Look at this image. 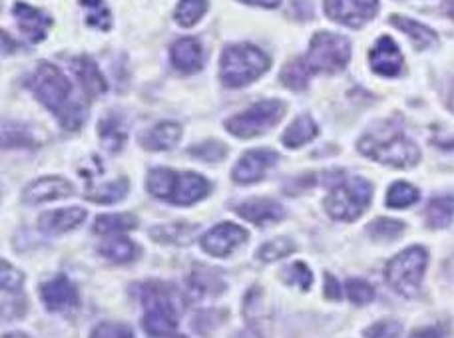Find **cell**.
<instances>
[{"mask_svg": "<svg viewBox=\"0 0 454 338\" xmlns=\"http://www.w3.org/2000/svg\"><path fill=\"white\" fill-rule=\"evenodd\" d=\"M28 88L44 106L59 116L60 124L67 130H78L86 119V108L72 100V86L68 78L54 66L43 62L28 78Z\"/></svg>", "mask_w": 454, "mask_h": 338, "instance_id": "obj_1", "label": "cell"}, {"mask_svg": "<svg viewBox=\"0 0 454 338\" xmlns=\"http://www.w3.org/2000/svg\"><path fill=\"white\" fill-rule=\"evenodd\" d=\"M359 150L375 162L388 167H412L419 164L420 151L415 142H411L399 124L379 122L371 126L359 140Z\"/></svg>", "mask_w": 454, "mask_h": 338, "instance_id": "obj_2", "label": "cell"}, {"mask_svg": "<svg viewBox=\"0 0 454 338\" xmlns=\"http://www.w3.org/2000/svg\"><path fill=\"white\" fill-rule=\"evenodd\" d=\"M271 60L254 44L227 46L222 54L220 72L227 88H243L270 70Z\"/></svg>", "mask_w": 454, "mask_h": 338, "instance_id": "obj_3", "label": "cell"}, {"mask_svg": "<svg viewBox=\"0 0 454 338\" xmlns=\"http://www.w3.org/2000/svg\"><path fill=\"white\" fill-rule=\"evenodd\" d=\"M140 301L144 303L142 325L145 333L156 338H164L176 333L177 311L169 288L156 283H145L140 287Z\"/></svg>", "mask_w": 454, "mask_h": 338, "instance_id": "obj_4", "label": "cell"}, {"mask_svg": "<svg viewBox=\"0 0 454 338\" xmlns=\"http://www.w3.org/2000/svg\"><path fill=\"white\" fill-rule=\"evenodd\" d=\"M372 197V188L361 177H343L333 185L325 199L327 213L337 221H355L367 211Z\"/></svg>", "mask_w": 454, "mask_h": 338, "instance_id": "obj_5", "label": "cell"}, {"mask_svg": "<svg viewBox=\"0 0 454 338\" xmlns=\"http://www.w3.org/2000/svg\"><path fill=\"white\" fill-rule=\"evenodd\" d=\"M348 58H351V44L347 38L333 35V32H317L301 64L309 76L317 72L335 74L347 66Z\"/></svg>", "mask_w": 454, "mask_h": 338, "instance_id": "obj_6", "label": "cell"}, {"mask_svg": "<svg viewBox=\"0 0 454 338\" xmlns=\"http://www.w3.org/2000/svg\"><path fill=\"white\" fill-rule=\"evenodd\" d=\"M428 263V253L425 247L415 245L404 249L395 259L388 261L385 269L387 283L403 296H415L423 283Z\"/></svg>", "mask_w": 454, "mask_h": 338, "instance_id": "obj_7", "label": "cell"}, {"mask_svg": "<svg viewBox=\"0 0 454 338\" xmlns=\"http://www.w3.org/2000/svg\"><path fill=\"white\" fill-rule=\"evenodd\" d=\"M286 111L287 106L281 100H263L227 119L225 127L227 132L238 135L241 140H251L278 126L279 119L286 116Z\"/></svg>", "mask_w": 454, "mask_h": 338, "instance_id": "obj_8", "label": "cell"}, {"mask_svg": "<svg viewBox=\"0 0 454 338\" xmlns=\"http://www.w3.org/2000/svg\"><path fill=\"white\" fill-rule=\"evenodd\" d=\"M379 0H325V14L331 20L351 28H361L364 22L375 19Z\"/></svg>", "mask_w": 454, "mask_h": 338, "instance_id": "obj_9", "label": "cell"}, {"mask_svg": "<svg viewBox=\"0 0 454 338\" xmlns=\"http://www.w3.org/2000/svg\"><path fill=\"white\" fill-rule=\"evenodd\" d=\"M247 241V231L235 223H222L201 237L204 251L214 257H227Z\"/></svg>", "mask_w": 454, "mask_h": 338, "instance_id": "obj_10", "label": "cell"}, {"mask_svg": "<svg viewBox=\"0 0 454 338\" xmlns=\"http://www.w3.org/2000/svg\"><path fill=\"white\" fill-rule=\"evenodd\" d=\"M278 164V154L273 150H251L243 156L233 169V180L247 185L263 180L267 169Z\"/></svg>", "mask_w": 454, "mask_h": 338, "instance_id": "obj_11", "label": "cell"}, {"mask_svg": "<svg viewBox=\"0 0 454 338\" xmlns=\"http://www.w3.org/2000/svg\"><path fill=\"white\" fill-rule=\"evenodd\" d=\"M40 296L48 311H70L78 304V291L67 277H54L40 285Z\"/></svg>", "mask_w": 454, "mask_h": 338, "instance_id": "obj_12", "label": "cell"}, {"mask_svg": "<svg viewBox=\"0 0 454 338\" xmlns=\"http://www.w3.org/2000/svg\"><path fill=\"white\" fill-rule=\"evenodd\" d=\"M371 68L380 76H396L403 70V54L393 38L383 36L369 52Z\"/></svg>", "mask_w": 454, "mask_h": 338, "instance_id": "obj_13", "label": "cell"}, {"mask_svg": "<svg viewBox=\"0 0 454 338\" xmlns=\"http://www.w3.org/2000/svg\"><path fill=\"white\" fill-rule=\"evenodd\" d=\"M12 14H14L16 22H19L22 35L27 36L32 44L43 42V40L46 38L48 27H51V22H52L44 12H40L38 8L30 6V4L16 3L12 8Z\"/></svg>", "mask_w": 454, "mask_h": 338, "instance_id": "obj_14", "label": "cell"}, {"mask_svg": "<svg viewBox=\"0 0 454 338\" xmlns=\"http://www.w3.org/2000/svg\"><path fill=\"white\" fill-rule=\"evenodd\" d=\"M207 193H209V181L206 177L184 172V173H176V181H174L169 201L176 205H192L201 197H206Z\"/></svg>", "mask_w": 454, "mask_h": 338, "instance_id": "obj_15", "label": "cell"}, {"mask_svg": "<svg viewBox=\"0 0 454 338\" xmlns=\"http://www.w3.org/2000/svg\"><path fill=\"white\" fill-rule=\"evenodd\" d=\"M70 66L74 70L78 82L82 86V90L86 92L88 98H98V96L106 94L108 90L106 78H104L98 64H96L90 56H80V58H74Z\"/></svg>", "mask_w": 454, "mask_h": 338, "instance_id": "obj_16", "label": "cell"}, {"mask_svg": "<svg viewBox=\"0 0 454 338\" xmlns=\"http://www.w3.org/2000/svg\"><path fill=\"white\" fill-rule=\"evenodd\" d=\"M169 56L174 68L184 74H193L204 68V48L196 38H180L169 48Z\"/></svg>", "mask_w": 454, "mask_h": 338, "instance_id": "obj_17", "label": "cell"}, {"mask_svg": "<svg viewBox=\"0 0 454 338\" xmlns=\"http://www.w3.org/2000/svg\"><path fill=\"white\" fill-rule=\"evenodd\" d=\"M239 217L255 225H273L286 217V209L273 199H249L246 204L235 207Z\"/></svg>", "mask_w": 454, "mask_h": 338, "instance_id": "obj_18", "label": "cell"}, {"mask_svg": "<svg viewBox=\"0 0 454 338\" xmlns=\"http://www.w3.org/2000/svg\"><path fill=\"white\" fill-rule=\"evenodd\" d=\"M72 185L62 180V177H43V180H36L30 183L27 189H24V201L27 204H43V201H52V199H62L72 196Z\"/></svg>", "mask_w": 454, "mask_h": 338, "instance_id": "obj_19", "label": "cell"}, {"mask_svg": "<svg viewBox=\"0 0 454 338\" xmlns=\"http://www.w3.org/2000/svg\"><path fill=\"white\" fill-rule=\"evenodd\" d=\"M86 211L82 207H68V209H56V211H48L40 217L38 227L43 233H67L76 229L80 223H84Z\"/></svg>", "mask_w": 454, "mask_h": 338, "instance_id": "obj_20", "label": "cell"}, {"mask_svg": "<svg viewBox=\"0 0 454 338\" xmlns=\"http://www.w3.org/2000/svg\"><path fill=\"white\" fill-rule=\"evenodd\" d=\"M182 138V127L176 122H161L142 135L140 143L148 151L172 150Z\"/></svg>", "mask_w": 454, "mask_h": 338, "instance_id": "obj_21", "label": "cell"}, {"mask_svg": "<svg viewBox=\"0 0 454 338\" xmlns=\"http://www.w3.org/2000/svg\"><path fill=\"white\" fill-rule=\"evenodd\" d=\"M188 285L196 299H204V296H215L225 288V283H223L220 273L209 269V267H201V265L193 267Z\"/></svg>", "mask_w": 454, "mask_h": 338, "instance_id": "obj_22", "label": "cell"}, {"mask_svg": "<svg viewBox=\"0 0 454 338\" xmlns=\"http://www.w3.org/2000/svg\"><path fill=\"white\" fill-rule=\"evenodd\" d=\"M391 22L396 28L403 30L404 35L412 40V42H415L419 50H427V48L434 46L436 40H439V36H436V32L433 28H428V27H425V24H420L412 19H407V16L393 14Z\"/></svg>", "mask_w": 454, "mask_h": 338, "instance_id": "obj_23", "label": "cell"}, {"mask_svg": "<svg viewBox=\"0 0 454 338\" xmlns=\"http://www.w3.org/2000/svg\"><path fill=\"white\" fill-rule=\"evenodd\" d=\"M425 215H427V225L431 229L449 227L454 219V193L433 197L428 201Z\"/></svg>", "mask_w": 454, "mask_h": 338, "instance_id": "obj_24", "label": "cell"}, {"mask_svg": "<svg viewBox=\"0 0 454 338\" xmlns=\"http://www.w3.org/2000/svg\"><path fill=\"white\" fill-rule=\"evenodd\" d=\"M319 134L317 124L313 122L311 116H299L286 132H283V146L287 148H301L309 143L315 135Z\"/></svg>", "mask_w": 454, "mask_h": 338, "instance_id": "obj_25", "label": "cell"}, {"mask_svg": "<svg viewBox=\"0 0 454 338\" xmlns=\"http://www.w3.org/2000/svg\"><path fill=\"white\" fill-rule=\"evenodd\" d=\"M196 225L190 223H169L160 225V227L152 229V239L160 241V243L168 245H188L196 235Z\"/></svg>", "mask_w": 454, "mask_h": 338, "instance_id": "obj_26", "label": "cell"}, {"mask_svg": "<svg viewBox=\"0 0 454 338\" xmlns=\"http://www.w3.org/2000/svg\"><path fill=\"white\" fill-rule=\"evenodd\" d=\"M100 138L104 148L110 151H120L126 143V126L124 119H121L118 114H108L102 118V122L98 126Z\"/></svg>", "mask_w": 454, "mask_h": 338, "instance_id": "obj_27", "label": "cell"}, {"mask_svg": "<svg viewBox=\"0 0 454 338\" xmlns=\"http://www.w3.org/2000/svg\"><path fill=\"white\" fill-rule=\"evenodd\" d=\"M100 253L112 263H129L137 257V247L132 241L121 235H110V241L100 245Z\"/></svg>", "mask_w": 454, "mask_h": 338, "instance_id": "obj_28", "label": "cell"}, {"mask_svg": "<svg viewBox=\"0 0 454 338\" xmlns=\"http://www.w3.org/2000/svg\"><path fill=\"white\" fill-rule=\"evenodd\" d=\"M137 225L134 215L114 213V215H100L94 223V231L98 235H120V233L134 229Z\"/></svg>", "mask_w": 454, "mask_h": 338, "instance_id": "obj_29", "label": "cell"}, {"mask_svg": "<svg viewBox=\"0 0 454 338\" xmlns=\"http://www.w3.org/2000/svg\"><path fill=\"white\" fill-rule=\"evenodd\" d=\"M128 193V180H116L112 183H104V185H96L92 191L86 193V197L94 201V204H102V205H108V204H118L120 199H124Z\"/></svg>", "mask_w": 454, "mask_h": 338, "instance_id": "obj_30", "label": "cell"}, {"mask_svg": "<svg viewBox=\"0 0 454 338\" xmlns=\"http://www.w3.org/2000/svg\"><path fill=\"white\" fill-rule=\"evenodd\" d=\"M174 181H176V172H172V169L168 167H158V169H152L148 173V181L145 183H148V189L153 197L169 201Z\"/></svg>", "mask_w": 454, "mask_h": 338, "instance_id": "obj_31", "label": "cell"}, {"mask_svg": "<svg viewBox=\"0 0 454 338\" xmlns=\"http://www.w3.org/2000/svg\"><path fill=\"white\" fill-rule=\"evenodd\" d=\"M404 231V223L391 219V217H379V219L372 221L367 233L372 241H379V243H388V241H395L401 237Z\"/></svg>", "mask_w": 454, "mask_h": 338, "instance_id": "obj_32", "label": "cell"}, {"mask_svg": "<svg viewBox=\"0 0 454 338\" xmlns=\"http://www.w3.org/2000/svg\"><path fill=\"white\" fill-rule=\"evenodd\" d=\"M419 197L420 193L415 185H411L407 181H396L387 191V205L393 209H404L415 205Z\"/></svg>", "mask_w": 454, "mask_h": 338, "instance_id": "obj_33", "label": "cell"}, {"mask_svg": "<svg viewBox=\"0 0 454 338\" xmlns=\"http://www.w3.org/2000/svg\"><path fill=\"white\" fill-rule=\"evenodd\" d=\"M207 11V0H180L176 6L174 19L184 28H190L201 20Z\"/></svg>", "mask_w": 454, "mask_h": 338, "instance_id": "obj_34", "label": "cell"}, {"mask_svg": "<svg viewBox=\"0 0 454 338\" xmlns=\"http://www.w3.org/2000/svg\"><path fill=\"white\" fill-rule=\"evenodd\" d=\"M80 6L86 11V20L90 27L108 30L112 24L110 8L106 6L104 0H80Z\"/></svg>", "mask_w": 454, "mask_h": 338, "instance_id": "obj_35", "label": "cell"}, {"mask_svg": "<svg viewBox=\"0 0 454 338\" xmlns=\"http://www.w3.org/2000/svg\"><path fill=\"white\" fill-rule=\"evenodd\" d=\"M309 74H307V70L303 68L301 60H294L289 62L286 68H283V74H281V82L286 84L291 90H305L307 84H309Z\"/></svg>", "mask_w": 454, "mask_h": 338, "instance_id": "obj_36", "label": "cell"}, {"mask_svg": "<svg viewBox=\"0 0 454 338\" xmlns=\"http://www.w3.org/2000/svg\"><path fill=\"white\" fill-rule=\"evenodd\" d=\"M295 251V245L291 239H273L270 243H265L262 249H259V259L265 261V263H271V261H279L283 257H287Z\"/></svg>", "mask_w": 454, "mask_h": 338, "instance_id": "obj_37", "label": "cell"}, {"mask_svg": "<svg viewBox=\"0 0 454 338\" xmlns=\"http://www.w3.org/2000/svg\"><path fill=\"white\" fill-rule=\"evenodd\" d=\"M225 151H227V148L223 146V143L215 142V140H206V142L198 143V146L190 148L192 156L206 159V162H220V159L225 157Z\"/></svg>", "mask_w": 454, "mask_h": 338, "instance_id": "obj_38", "label": "cell"}, {"mask_svg": "<svg viewBox=\"0 0 454 338\" xmlns=\"http://www.w3.org/2000/svg\"><path fill=\"white\" fill-rule=\"evenodd\" d=\"M347 296L348 301L355 304H367L375 299V291L372 287L363 279H351L347 280Z\"/></svg>", "mask_w": 454, "mask_h": 338, "instance_id": "obj_39", "label": "cell"}, {"mask_svg": "<svg viewBox=\"0 0 454 338\" xmlns=\"http://www.w3.org/2000/svg\"><path fill=\"white\" fill-rule=\"evenodd\" d=\"M283 277H286L287 283H294L299 288H303V291H307V288H309L313 283V275L305 263L289 265V267L283 271Z\"/></svg>", "mask_w": 454, "mask_h": 338, "instance_id": "obj_40", "label": "cell"}, {"mask_svg": "<svg viewBox=\"0 0 454 338\" xmlns=\"http://www.w3.org/2000/svg\"><path fill=\"white\" fill-rule=\"evenodd\" d=\"M364 338H399L401 334V323L396 320H379V323L371 325L369 328H364Z\"/></svg>", "mask_w": 454, "mask_h": 338, "instance_id": "obj_41", "label": "cell"}, {"mask_svg": "<svg viewBox=\"0 0 454 338\" xmlns=\"http://www.w3.org/2000/svg\"><path fill=\"white\" fill-rule=\"evenodd\" d=\"M0 283H3V293H20L24 277L20 271H16L12 265H8L6 261L3 263V273H0Z\"/></svg>", "mask_w": 454, "mask_h": 338, "instance_id": "obj_42", "label": "cell"}, {"mask_svg": "<svg viewBox=\"0 0 454 338\" xmlns=\"http://www.w3.org/2000/svg\"><path fill=\"white\" fill-rule=\"evenodd\" d=\"M225 319V315H222L220 311H204L200 312L196 319V328L200 334H212V331H215L217 326L222 325V320Z\"/></svg>", "mask_w": 454, "mask_h": 338, "instance_id": "obj_43", "label": "cell"}, {"mask_svg": "<svg viewBox=\"0 0 454 338\" xmlns=\"http://www.w3.org/2000/svg\"><path fill=\"white\" fill-rule=\"evenodd\" d=\"M32 138L27 127L4 124V146H30Z\"/></svg>", "mask_w": 454, "mask_h": 338, "instance_id": "obj_44", "label": "cell"}, {"mask_svg": "<svg viewBox=\"0 0 454 338\" xmlns=\"http://www.w3.org/2000/svg\"><path fill=\"white\" fill-rule=\"evenodd\" d=\"M90 338H134L132 331L124 325L116 323H102L92 331Z\"/></svg>", "mask_w": 454, "mask_h": 338, "instance_id": "obj_45", "label": "cell"}, {"mask_svg": "<svg viewBox=\"0 0 454 338\" xmlns=\"http://www.w3.org/2000/svg\"><path fill=\"white\" fill-rule=\"evenodd\" d=\"M449 334V328L442 325L436 326H425V328H417L409 338H444Z\"/></svg>", "mask_w": 454, "mask_h": 338, "instance_id": "obj_46", "label": "cell"}, {"mask_svg": "<svg viewBox=\"0 0 454 338\" xmlns=\"http://www.w3.org/2000/svg\"><path fill=\"white\" fill-rule=\"evenodd\" d=\"M325 296H327V299H333V301H339V299H340L339 280H337L335 277H331L329 273L325 275Z\"/></svg>", "mask_w": 454, "mask_h": 338, "instance_id": "obj_47", "label": "cell"}, {"mask_svg": "<svg viewBox=\"0 0 454 338\" xmlns=\"http://www.w3.org/2000/svg\"><path fill=\"white\" fill-rule=\"evenodd\" d=\"M241 3L255 4V6H265V8H275V6H279L281 0H241Z\"/></svg>", "mask_w": 454, "mask_h": 338, "instance_id": "obj_48", "label": "cell"}, {"mask_svg": "<svg viewBox=\"0 0 454 338\" xmlns=\"http://www.w3.org/2000/svg\"><path fill=\"white\" fill-rule=\"evenodd\" d=\"M231 338H262L257 333V328H246V331H241L238 334H233Z\"/></svg>", "mask_w": 454, "mask_h": 338, "instance_id": "obj_49", "label": "cell"}, {"mask_svg": "<svg viewBox=\"0 0 454 338\" xmlns=\"http://www.w3.org/2000/svg\"><path fill=\"white\" fill-rule=\"evenodd\" d=\"M450 110L454 111V86H452V92H450Z\"/></svg>", "mask_w": 454, "mask_h": 338, "instance_id": "obj_50", "label": "cell"}]
</instances>
